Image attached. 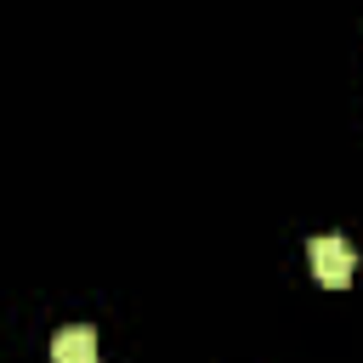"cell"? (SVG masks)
I'll return each mask as SVG.
<instances>
[{
  "mask_svg": "<svg viewBox=\"0 0 363 363\" xmlns=\"http://www.w3.org/2000/svg\"><path fill=\"white\" fill-rule=\"evenodd\" d=\"M306 261H312L318 284H329V289H346L352 284V267H357V255H352L346 238H312L306 244Z\"/></svg>",
  "mask_w": 363,
  "mask_h": 363,
  "instance_id": "cell-1",
  "label": "cell"
},
{
  "mask_svg": "<svg viewBox=\"0 0 363 363\" xmlns=\"http://www.w3.org/2000/svg\"><path fill=\"white\" fill-rule=\"evenodd\" d=\"M51 363H96V329H85V323L57 329V340H51Z\"/></svg>",
  "mask_w": 363,
  "mask_h": 363,
  "instance_id": "cell-2",
  "label": "cell"
}]
</instances>
